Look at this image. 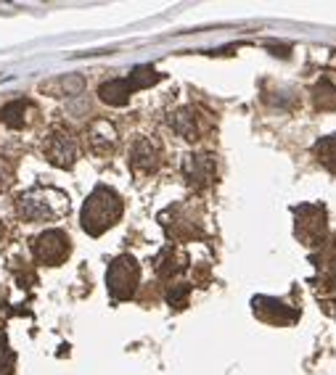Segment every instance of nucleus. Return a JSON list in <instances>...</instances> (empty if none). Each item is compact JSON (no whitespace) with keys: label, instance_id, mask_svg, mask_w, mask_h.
<instances>
[{"label":"nucleus","instance_id":"f257e3e1","mask_svg":"<svg viewBox=\"0 0 336 375\" xmlns=\"http://www.w3.org/2000/svg\"><path fill=\"white\" fill-rule=\"evenodd\" d=\"M122 209H125V206H122L120 193L109 185H98L93 193L85 199V203H82V212H80L82 230H85L88 235H93V238L104 235L109 228H114V225L120 222Z\"/></svg>","mask_w":336,"mask_h":375},{"label":"nucleus","instance_id":"f03ea898","mask_svg":"<svg viewBox=\"0 0 336 375\" xmlns=\"http://www.w3.org/2000/svg\"><path fill=\"white\" fill-rule=\"evenodd\" d=\"M16 212L27 222H56L69 215V196L51 185L29 188L16 199Z\"/></svg>","mask_w":336,"mask_h":375},{"label":"nucleus","instance_id":"7ed1b4c3","mask_svg":"<svg viewBox=\"0 0 336 375\" xmlns=\"http://www.w3.org/2000/svg\"><path fill=\"white\" fill-rule=\"evenodd\" d=\"M138 283H141V265L135 262V256L122 254L109 265L106 288L111 299H117V301L133 299L135 291H138Z\"/></svg>","mask_w":336,"mask_h":375},{"label":"nucleus","instance_id":"20e7f679","mask_svg":"<svg viewBox=\"0 0 336 375\" xmlns=\"http://www.w3.org/2000/svg\"><path fill=\"white\" fill-rule=\"evenodd\" d=\"M42 156L58 169H69V167H74V161L80 159V143L69 130L54 127L51 135L45 138V143H42Z\"/></svg>","mask_w":336,"mask_h":375},{"label":"nucleus","instance_id":"39448f33","mask_svg":"<svg viewBox=\"0 0 336 375\" xmlns=\"http://www.w3.org/2000/svg\"><path fill=\"white\" fill-rule=\"evenodd\" d=\"M294 233L296 238L307 246H318V243L326 241V233H328V225H326V209L323 206H315V203H305L294 212Z\"/></svg>","mask_w":336,"mask_h":375},{"label":"nucleus","instance_id":"423d86ee","mask_svg":"<svg viewBox=\"0 0 336 375\" xmlns=\"http://www.w3.org/2000/svg\"><path fill=\"white\" fill-rule=\"evenodd\" d=\"M69 251H72V243L64 230H45L40 233L35 241H32V254L40 265L56 267L61 262H67Z\"/></svg>","mask_w":336,"mask_h":375},{"label":"nucleus","instance_id":"0eeeda50","mask_svg":"<svg viewBox=\"0 0 336 375\" xmlns=\"http://www.w3.org/2000/svg\"><path fill=\"white\" fill-rule=\"evenodd\" d=\"M161 159V151L154 140L148 138H138L130 148V167H133L138 174H148V172H157Z\"/></svg>","mask_w":336,"mask_h":375},{"label":"nucleus","instance_id":"6e6552de","mask_svg":"<svg viewBox=\"0 0 336 375\" xmlns=\"http://www.w3.org/2000/svg\"><path fill=\"white\" fill-rule=\"evenodd\" d=\"M88 146L95 156H109L117 148V127L106 119H95L88 127Z\"/></svg>","mask_w":336,"mask_h":375},{"label":"nucleus","instance_id":"1a4fd4ad","mask_svg":"<svg viewBox=\"0 0 336 375\" xmlns=\"http://www.w3.org/2000/svg\"><path fill=\"white\" fill-rule=\"evenodd\" d=\"M133 93L135 90L133 85H130V80H109L98 88V98L104 103H109V106H125Z\"/></svg>","mask_w":336,"mask_h":375},{"label":"nucleus","instance_id":"9d476101","mask_svg":"<svg viewBox=\"0 0 336 375\" xmlns=\"http://www.w3.org/2000/svg\"><path fill=\"white\" fill-rule=\"evenodd\" d=\"M170 124L175 127L177 133L183 135L186 140H196L199 138V127H196V114L191 108H180L177 114L170 117Z\"/></svg>","mask_w":336,"mask_h":375},{"label":"nucleus","instance_id":"9b49d317","mask_svg":"<svg viewBox=\"0 0 336 375\" xmlns=\"http://www.w3.org/2000/svg\"><path fill=\"white\" fill-rule=\"evenodd\" d=\"M85 80L77 74H69V77H58V80L42 85V90H48V95H77L82 93Z\"/></svg>","mask_w":336,"mask_h":375},{"label":"nucleus","instance_id":"f8f14e48","mask_svg":"<svg viewBox=\"0 0 336 375\" xmlns=\"http://www.w3.org/2000/svg\"><path fill=\"white\" fill-rule=\"evenodd\" d=\"M315 156L328 172L336 174V135H326L315 143Z\"/></svg>","mask_w":336,"mask_h":375},{"label":"nucleus","instance_id":"ddd939ff","mask_svg":"<svg viewBox=\"0 0 336 375\" xmlns=\"http://www.w3.org/2000/svg\"><path fill=\"white\" fill-rule=\"evenodd\" d=\"M27 108H29L27 101H14V103H8V106L0 108V122L8 124V127H14V130H19V127H24Z\"/></svg>","mask_w":336,"mask_h":375},{"label":"nucleus","instance_id":"4468645a","mask_svg":"<svg viewBox=\"0 0 336 375\" xmlns=\"http://www.w3.org/2000/svg\"><path fill=\"white\" fill-rule=\"evenodd\" d=\"M183 265H186V262L177 256L175 249H173V246H167V249L159 254V259H157V272H159L161 278H173L175 272L183 269Z\"/></svg>","mask_w":336,"mask_h":375},{"label":"nucleus","instance_id":"2eb2a0df","mask_svg":"<svg viewBox=\"0 0 336 375\" xmlns=\"http://www.w3.org/2000/svg\"><path fill=\"white\" fill-rule=\"evenodd\" d=\"M133 90H143V88H151L159 82V72H154V67H138L133 69V74L127 77Z\"/></svg>","mask_w":336,"mask_h":375},{"label":"nucleus","instance_id":"dca6fc26","mask_svg":"<svg viewBox=\"0 0 336 375\" xmlns=\"http://www.w3.org/2000/svg\"><path fill=\"white\" fill-rule=\"evenodd\" d=\"M209 169H212V161L204 159V156H191L189 161H186V174H189V183H193V180H199V183H204V177L209 174Z\"/></svg>","mask_w":336,"mask_h":375},{"label":"nucleus","instance_id":"f3484780","mask_svg":"<svg viewBox=\"0 0 336 375\" xmlns=\"http://www.w3.org/2000/svg\"><path fill=\"white\" fill-rule=\"evenodd\" d=\"M312 101L318 108H336V88L331 82H321L312 93Z\"/></svg>","mask_w":336,"mask_h":375},{"label":"nucleus","instance_id":"a211bd4d","mask_svg":"<svg viewBox=\"0 0 336 375\" xmlns=\"http://www.w3.org/2000/svg\"><path fill=\"white\" fill-rule=\"evenodd\" d=\"M11 185H14V164L6 156H0V193L8 190Z\"/></svg>","mask_w":336,"mask_h":375},{"label":"nucleus","instance_id":"6ab92c4d","mask_svg":"<svg viewBox=\"0 0 336 375\" xmlns=\"http://www.w3.org/2000/svg\"><path fill=\"white\" fill-rule=\"evenodd\" d=\"M11 367H14V354L6 347H0V375H11Z\"/></svg>","mask_w":336,"mask_h":375},{"label":"nucleus","instance_id":"aec40b11","mask_svg":"<svg viewBox=\"0 0 336 375\" xmlns=\"http://www.w3.org/2000/svg\"><path fill=\"white\" fill-rule=\"evenodd\" d=\"M186 299H189V285H186V288H177V291H170V294H167V301H170L173 307H186Z\"/></svg>","mask_w":336,"mask_h":375}]
</instances>
